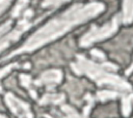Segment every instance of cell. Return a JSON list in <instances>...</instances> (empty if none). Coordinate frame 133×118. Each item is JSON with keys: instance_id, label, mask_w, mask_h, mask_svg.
<instances>
[{"instance_id": "cell-15", "label": "cell", "mask_w": 133, "mask_h": 118, "mask_svg": "<svg viewBox=\"0 0 133 118\" xmlns=\"http://www.w3.org/2000/svg\"><path fill=\"white\" fill-rule=\"evenodd\" d=\"M90 54H91V56H92L95 59H97V60H99V61L106 60V57H105V55L103 54L102 51H99V50H97V49H94Z\"/></svg>"}, {"instance_id": "cell-2", "label": "cell", "mask_w": 133, "mask_h": 118, "mask_svg": "<svg viewBox=\"0 0 133 118\" xmlns=\"http://www.w3.org/2000/svg\"><path fill=\"white\" fill-rule=\"evenodd\" d=\"M72 68L75 73L88 77L98 86H106L121 94L132 92V86L116 75L117 66L109 61H96L87 59L83 55H77L76 61L72 63Z\"/></svg>"}, {"instance_id": "cell-5", "label": "cell", "mask_w": 133, "mask_h": 118, "mask_svg": "<svg viewBox=\"0 0 133 118\" xmlns=\"http://www.w3.org/2000/svg\"><path fill=\"white\" fill-rule=\"evenodd\" d=\"M4 98L10 111L18 116V118H33L32 112L27 102L19 99L12 93H6Z\"/></svg>"}, {"instance_id": "cell-9", "label": "cell", "mask_w": 133, "mask_h": 118, "mask_svg": "<svg viewBox=\"0 0 133 118\" xmlns=\"http://www.w3.org/2000/svg\"><path fill=\"white\" fill-rule=\"evenodd\" d=\"M133 107V92L122 94V112L124 116H129Z\"/></svg>"}, {"instance_id": "cell-16", "label": "cell", "mask_w": 133, "mask_h": 118, "mask_svg": "<svg viewBox=\"0 0 133 118\" xmlns=\"http://www.w3.org/2000/svg\"><path fill=\"white\" fill-rule=\"evenodd\" d=\"M11 0H0V13L9 5Z\"/></svg>"}, {"instance_id": "cell-13", "label": "cell", "mask_w": 133, "mask_h": 118, "mask_svg": "<svg viewBox=\"0 0 133 118\" xmlns=\"http://www.w3.org/2000/svg\"><path fill=\"white\" fill-rule=\"evenodd\" d=\"M68 1L70 0H44L42 3V6L47 7V8H56Z\"/></svg>"}, {"instance_id": "cell-18", "label": "cell", "mask_w": 133, "mask_h": 118, "mask_svg": "<svg viewBox=\"0 0 133 118\" xmlns=\"http://www.w3.org/2000/svg\"><path fill=\"white\" fill-rule=\"evenodd\" d=\"M0 118H6L4 115H0Z\"/></svg>"}, {"instance_id": "cell-10", "label": "cell", "mask_w": 133, "mask_h": 118, "mask_svg": "<svg viewBox=\"0 0 133 118\" xmlns=\"http://www.w3.org/2000/svg\"><path fill=\"white\" fill-rule=\"evenodd\" d=\"M122 95L119 92L115 91V90H111V89H107V90H102V91H98L96 98L100 101H106V100H110V99H114L117 96Z\"/></svg>"}, {"instance_id": "cell-6", "label": "cell", "mask_w": 133, "mask_h": 118, "mask_svg": "<svg viewBox=\"0 0 133 118\" xmlns=\"http://www.w3.org/2000/svg\"><path fill=\"white\" fill-rule=\"evenodd\" d=\"M62 80V72L59 69H49L44 71L36 81H33L34 86H46L48 89H53Z\"/></svg>"}, {"instance_id": "cell-17", "label": "cell", "mask_w": 133, "mask_h": 118, "mask_svg": "<svg viewBox=\"0 0 133 118\" xmlns=\"http://www.w3.org/2000/svg\"><path fill=\"white\" fill-rule=\"evenodd\" d=\"M132 71H133V61H132L131 65L129 66V68H128V69L126 70V73H127V75H130V73H131Z\"/></svg>"}, {"instance_id": "cell-11", "label": "cell", "mask_w": 133, "mask_h": 118, "mask_svg": "<svg viewBox=\"0 0 133 118\" xmlns=\"http://www.w3.org/2000/svg\"><path fill=\"white\" fill-rule=\"evenodd\" d=\"M20 80H21L22 85L29 90L30 95L33 98H36V91L34 89V84H33V81L31 80L30 76H28V75H21L20 76Z\"/></svg>"}, {"instance_id": "cell-14", "label": "cell", "mask_w": 133, "mask_h": 118, "mask_svg": "<svg viewBox=\"0 0 133 118\" xmlns=\"http://www.w3.org/2000/svg\"><path fill=\"white\" fill-rule=\"evenodd\" d=\"M27 3H28V0H19L18 3H17V5L15 6V8H14V10H12V13H11L12 17H14V18L19 17V16L21 14V12L23 11V9L26 7Z\"/></svg>"}, {"instance_id": "cell-12", "label": "cell", "mask_w": 133, "mask_h": 118, "mask_svg": "<svg viewBox=\"0 0 133 118\" xmlns=\"http://www.w3.org/2000/svg\"><path fill=\"white\" fill-rule=\"evenodd\" d=\"M61 112L63 113V118H88L85 117L84 115H80L77 111H75L72 107L68 106V105H63L61 106Z\"/></svg>"}, {"instance_id": "cell-1", "label": "cell", "mask_w": 133, "mask_h": 118, "mask_svg": "<svg viewBox=\"0 0 133 118\" xmlns=\"http://www.w3.org/2000/svg\"><path fill=\"white\" fill-rule=\"evenodd\" d=\"M105 9L103 3L91 2L87 4H75L68 10L63 11L59 16L50 20L36 32H34L22 47L9 54L5 59L22 53L32 52L46 43H49L56 38L62 36L64 33L73 29L74 27L87 22L88 20L97 17Z\"/></svg>"}, {"instance_id": "cell-8", "label": "cell", "mask_w": 133, "mask_h": 118, "mask_svg": "<svg viewBox=\"0 0 133 118\" xmlns=\"http://www.w3.org/2000/svg\"><path fill=\"white\" fill-rule=\"evenodd\" d=\"M64 100V95L62 93H53L48 92L43 95L39 99V105H59Z\"/></svg>"}, {"instance_id": "cell-3", "label": "cell", "mask_w": 133, "mask_h": 118, "mask_svg": "<svg viewBox=\"0 0 133 118\" xmlns=\"http://www.w3.org/2000/svg\"><path fill=\"white\" fill-rule=\"evenodd\" d=\"M32 10L27 9L23 14V19L18 23V25L11 30V21L5 22L0 26V52L8 47L12 41H16L27 29H29L34 23L30 21L32 17Z\"/></svg>"}, {"instance_id": "cell-4", "label": "cell", "mask_w": 133, "mask_h": 118, "mask_svg": "<svg viewBox=\"0 0 133 118\" xmlns=\"http://www.w3.org/2000/svg\"><path fill=\"white\" fill-rule=\"evenodd\" d=\"M119 22H121V16L117 14V16H114L109 23L101 27H98L96 25L91 26V28L80 38V46L86 48L95 42L104 40L112 36L117 31Z\"/></svg>"}, {"instance_id": "cell-7", "label": "cell", "mask_w": 133, "mask_h": 118, "mask_svg": "<svg viewBox=\"0 0 133 118\" xmlns=\"http://www.w3.org/2000/svg\"><path fill=\"white\" fill-rule=\"evenodd\" d=\"M121 21L124 24H131L133 22V0H123V13Z\"/></svg>"}]
</instances>
